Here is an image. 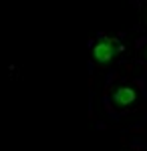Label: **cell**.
Returning <instances> with one entry per match:
<instances>
[{"mask_svg": "<svg viewBox=\"0 0 147 151\" xmlns=\"http://www.w3.org/2000/svg\"><path fill=\"white\" fill-rule=\"evenodd\" d=\"M115 103L117 105H131L135 101V91L129 89V87H123V89H117V93L113 95Z\"/></svg>", "mask_w": 147, "mask_h": 151, "instance_id": "7a4b0ae2", "label": "cell"}, {"mask_svg": "<svg viewBox=\"0 0 147 151\" xmlns=\"http://www.w3.org/2000/svg\"><path fill=\"white\" fill-rule=\"evenodd\" d=\"M115 55V48L109 45V42H99V45H95L93 48V57L97 58L99 63H107V60H111Z\"/></svg>", "mask_w": 147, "mask_h": 151, "instance_id": "6da1fadb", "label": "cell"}]
</instances>
